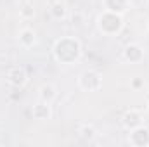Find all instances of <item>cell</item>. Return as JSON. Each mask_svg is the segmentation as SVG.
<instances>
[{
  "label": "cell",
  "instance_id": "6da1fadb",
  "mask_svg": "<svg viewBox=\"0 0 149 147\" xmlns=\"http://www.w3.org/2000/svg\"><path fill=\"white\" fill-rule=\"evenodd\" d=\"M54 57L61 64H74L81 57V43L74 37H61L52 47Z\"/></svg>",
  "mask_w": 149,
  "mask_h": 147
},
{
  "label": "cell",
  "instance_id": "7a4b0ae2",
  "mask_svg": "<svg viewBox=\"0 0 149 147\" xmlns=\"http://www.w3.org/2000/svg\"><path fill=\"white\" fill-rule=\"evenodd\" d=\"M97 28L102 35L114 37L123 30V16L109 10H102L97 16Z\"/></svg>",
  "mask_w": 149,
  "mask_h": 147
},
{
  "label": "cell",
  "instance_id": "3957f363",
  "mask_svg": "<svg viewBox=\"0 0 149 147\" xmlns=\"http://www.w3.org/2000/svg\"><path fill=\"white\" fill-rule=\"evenodd\" d=\"M78 87L83 92H97L102 87V74L95 69H87L78 76Z\"/></svg>",
  "mask_w": 149,
  "mask_h": 147
},
{
  "label": "cell",
  "instance_id": "277c9868",
  "mask_svg": "<svg viewBox=\"0 0 149 147\" xmlns=\"http://www.w3.org/2000/svg\"><path fill=\"white\" fill-rule=\"evenodd\" d=\"M128 144L134 147H149V128L141 125V126L130 130Z\"/></svg>",
  "mask_w": 149,
  "mask_h": 147
},
{
  "label": "cell",
  "instance_id": "5b68a950",
  "mask_svg": "<svg viewBox=\"0 0 149 147\" xmlns=\"http://www.w3.org/2000/svg\"><path fill=\"white\" fill-rule=\"evenodd\" d=\"M7 81L9 85L16 87V88H23L28 83V73L23 66H14L7 71Z\"/></svg>",
  "mask_w": 149,
  "mask_h": 147
},
{
  "label": "cell",
  "instance_id": "8992f818",
  "mask_svg": "<svg viewBox=\"0 0 149 147\" xmlns=\"http://www.w3.org/2000/svg\"><path fill=\"white\" fill-rule=\"evenodd\" d=\"M121 123H123V126H125V128L130 132V130H134V128H137V126L144 125V118H142L141 111H137V109H128L125 114H123V118H121Z\"/></svg>",
  "mask_w": 149,
  "mask_h": 147
},
{
  "label": "cell",
  "instance_id": "52a82bcc",
  "mask_svg": "<svg viewBox=\"0 0 149 147\" xmlns=\"http://www.w3.org/2000/svg\"><path fill=\"white\" fill-rule=\"evenodd\" d=\"M123 57L127 62H132V64H137L144 59V50L139 43H128L125 49H123Z\"/></svg>",
  "mask_w": 149,
  "mask_h": 147
},
{
  "label": "cell",
  "instance_id": "ba28073f",
  "mask_svg": "<svg viewBox=\"0 0 149 147\" xmlns=\"http://www.w3.org/2000/svg\"><path fill=\"white\" fill-rule=\"evenodd\" d=\"M102 7H104V10L123 16L130 7V0H102Z\"/></svg>",
  "mask_w": 149,
  "mask_h": 147
},
{
  "label": "cell",
  "instance_id": "9c48e42d",
  "mask_svg": "<svg viewBox=\"0 0 149 147\" xmlns=\"http://www.w3.org/2000/svg\"><path fill=\"white\" fill-rule=\"evenodd\" d=\"M17 40H19V45L23 49H31L37 45V33L31 28H23L17 35Z\"/></svg>",
  "mask_w": 149,
  "mask_h": 147
},
{
  "label": "cell",
  "instance_id": "30bf717a",
  "mask_svg": "<svg viewBox=\"0 0 149 147\" xmlns=\"http://www.w3.org/2000/svg\"><path fill=\"white\" fill-rule=\"evenodd\" d=\"M57 97V90L52 83H43L40 88H38V101L42 102H47V104H52Z\"/></svg>",
  "mask_w": 149,
  "mask_h": 147
},
{
  "label": "cell",
  "instance_id": "8fae6325",
  "mask_svg": "<svg viewBox=\"0 0 149 147\" xmlns=\"http://www.w3.org/2000/svg\"><path fill=\"white\" fill-rule=\"evenodd\" d=\"M31 114H33V118H35V119H38V121H45V119H50V116H52L50 104L38 101L37 104L33 106V109H31Z\"/></svg>",
  "mask_w": 149,
  "mask_h": 147
},
{
  "label": "cell",
  "instance_id": "7c38bea8",
  "mask_svg": "<svg viewBox=\"0 0 149 147\" xmlns=\"http://www.w3.org/2000/svg\"><path fill=\"white\" fill-rule=\"evenodd\" d=\"M49 12L54 19H64L68 16V5L61 0H56L50 7H49Z\"/></svg>",
  "mask_w": 149,
  "mask_h": 147
},
{
  "label": "cell",
  "instance_id": "4fadbf2b",
  "mask_svg": "<svg viewBox=\"0 0 149 147\" xmlns=\"http://www.w3.org/2000/svg\"><path fill=\"white\" fill-rule=\"evenodd\" d=\"M78 135H80V139L85 140V142H94L95 137H97V130H95L92 125H87V123H85V125H80Z\"/></svg>",
  "mask_w": 149,
  "mask_h": 147
},
{
  "label": "cell",
  "instance_id": "5bb4252c",
  "mask_svg": "<svg viewBox=\"0 0 149 147\" xmlns=\"http://www.w3.org/2000/svg\"><path fill=\"white\" fill-rule=\"evenodd\" d=\"M19 16L23 19H31L35 17V3L33 0H23L19 5Z\"/></svg>",
  "mask_w": 149,
  "mask_h": 147
},
{
  "label": "cell",
  "instance_id": "9a60e30c",
  "mask_svg": "<svg viewBox=\"0 0 149 147\" xmlns=\"http://www.w3.org/2000/svg\"><path fill=\"white\" fill-rule=\"evenodd\" d=\"M130 85H132V88H141V87H144V83H142V80H141V78H134Z\"/></svg>",
  "mask_w": 149,
  "mask_h": 147
},
{
  "label": "cell",
  "instance_id": "2e32d148",
  "mask_svg": "<svg viewBox=\"0 0 149 147\" xmlns=\"http://www.w3.org/2000/svg\"><path fill=\"white\" fill-rule=\"evenodd\" d=\"M148 31H149V21H148Z\"/></svg>",
  "mask_w": 149,
  "mask_h": 147
},
{
  "label": "cell",
  "instance_id": "e0dca14e",
  "mask_svg": "<svg viewBox=\"0 0 149 147\" xmlns=\"http://www.w3.org/2000/svg\"><path fill=\"white\" fill-rule=\"evenodd\" d=\"M148 111H149V102H148Z\"/></svg>",
  "mask_w": 149,
  "mask_h": 147
}]
</instances>
